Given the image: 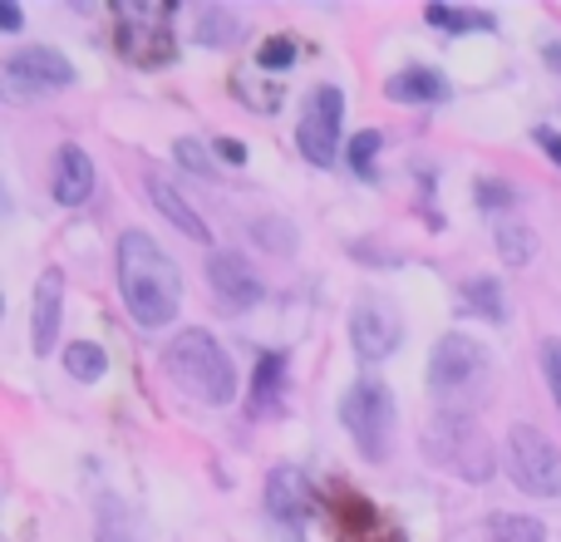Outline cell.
<instances>
[{
  "instance_id": "6da1fadb",
  "label": "cell",
  "mask_w": 561,
  "mask_h": 542,
  "mask_svg": "<svg viewBox=\"0 0 561 542\" xmlns=\"http://www.w3.org/2000/svg\"><path fill=\"white\" fill-rule=\"evenodd\" d=\"M118 291H124L128 316L144 330H158L178 316L183 301V271L153 242L148 233H124L118 237Z\"/></svg>"
},
{
  "instance_id": "7a4b0ae2",
  "label": "cell",
  "mask_w": 561,
  "mask_h": 542,
  "mask_svg": "<svg viewBox=\"0 0 561 542\" xmlns=\"http://www.w3.org/2000/svg\"><path fill=\"white\" fill-rule=\"evenodd\" d=\"M163 365L183 395L203 399V405H232L237 399V365L207 330H178L163 350Z\"/></svg>"
},
{
  "instance_id": "3957f363",
  "label": "cell",
  "mask_w": 561,
  "mask_h": 542,
  "mask_svg": "<svg viewBox=\"0 0 561 542\" xmlns=\"http://www.w3.org/2000/svg\"><path fill=\"white\" fill-rule=\"evenodd\" d=\"M424 454L434 459L444 474L463 478V484H488L497 468L493 444H488V434L478 429V419L458 415V409H444V415L424 429Z\"/></svg>"
},
{
  "instance_id": "277c9868",
  "label": "cell",
  "mask_w": 561,
  "mask_h": 542,
  "mask_svg": "<svg viewBox=\"0 0 561 542\" xmlns=\"http://www.w3.org/2000/svg\"><path fill=\"white\" fill-rule=\"evenodd\" d=\"M340 425L355 439V449L379 464L389 454V439H394V395H389L379 380H355V385L340 395Z\"/></svg>"
},
{
  "instance_id": "5b68a950",
  "label": "cell",
  "mask_w": 561,
  "mask_h": 542,
  "mask_svg": "<svg viewBox=\"0 0 561 542\" xmlns=\"http://www.w3.org/2000/svg\"><path fill=\"white\" fill-rule=\"evenodd\" d=\"M507 478L533 498H561V449L542 429L513 425V434H507Z\"/></svg>"
},
{
  "instance_id": "8992f818",
  "label": "cell",
  "mask_w": 561,
  "mask_h": 542,
  "mask_svg": "<svg viewBox=\"0 0 561 542\" xmlns=\"http://www.w3.org/2000/svg\"><path fill=\"white\" fill-rule=\"evenodd\" d=\"M483 380H488V350L463 330H448L434 346V355H428V389L454 405V399L473 395Z\"/></svg>"
},
{
  "instance_id": "52a82bcc",
  "label": "cell",
  "mask_w": 561,
  "mask_h": 542,
  "mask_svg": "<svg viewBox=\"0 0 561 542\" xmlns=\"http://www.w3.org/2000/svg\"><path fill=\"white\" fill-rule=\"evenodd\" d=\"M75 65L59 55L55 45H25L5 59V94L10 99H39V94H59L75 84Z\"/></svg>"
},
{
  "instance_id": "ba28073f",
  "label": "cell",
  "mask_w": 561,
  "mask_h": 542,
  "mask_svg": "<svg viewBox=\"0 0 561 542\" xmlns=\"http://www.w3.org/2000/svg\"><path fill=\"white\" fill-rule=\"evenodd\" d=\"M340 118H345V94L335 84H320L316 94L306 99V114H300V128H296V144H300V158L316 168H330L340 154Z\"/></svg>"
},
{
  "instance_id": "9c48e42d",
  "label": "cell",
  "mask_w": 561,
  "mask_h": 542,
  "mask_svg": "<svg viewBox=\"0 0 561 542\" xmlns=\"http://www.w3.org/2000/svg\"><path fill=\"white\" fill-rule=\"evenodd\" d=\"M350 340H355V350L365 360H385L399 350V340H404V320H399V310L389 306L385 296H359L355 310H350Z\"/></svg>"
},
{
  "instance_id": "30bf717a",
  "label": "cell",
  "mask_w": 561,
  "mask_h": 542,
  "mask_svg": "<svg viewBox=\"0 0 561 542\" xmlns=\"http://www.w3.org/2000/svg\"><path fill=\"white\" fill-rule=\"evenodd\" d=\"M266 518L286 542H306V523H310V488L300 478V468L280 464L266 474Z\"/></svg>"
},
{
  "instance_id": "8fae6325",
  "label": "cell",
  "mask_w": 561,
  "mask_h": 542,
  "mask_svg": "<svg viewBox=\"0 0 561 542\" xmlns=\"http://www.w3.org/2000/svg\"><path fill=\"white\" fill-rule=\"evenodd\" d=\"M207 286L232 310H252L256 301H262V276H256V267L247 262L242 252H213V262H207Z\"/></svg>"
},
{
  "instance_id": "7c38bea8",
  "label": "cell",
  "mask_w": 561,
  "mask_h": 542,
  "mask_svg": "<svg viewBox=\"0 0 561 542\" xmlns=\"http://www.w3.org/2000/svg\"><path fill=\"white\" fill-rule=\"evenodd\" d=\"M59 301H65V271L49 267L35 286V310H30V340H35V355H49L59 340Z\"/></svg>"
},
{
  "instance_id": "4fadbf2b",
  "label": "cell",
  "mask_w": 561,
  "mask_h": 542,
  "mask_svg": "<svg viewBox=\"0 0 561 542\" xmlns=\"http://www.w3.org/2000/svg\"><path fill=\"white\" fill-rule=\"evenodd\" d=\"M49 193H55L59 207H79L89 203V193H94V163H89V154L79 144H65L55 158V183H49Z\"/></svg>"
},
{
  "instance_id": "5bb4252c",
  "label": "cell",
  "mask_w": 561,
  "mask_h": 542,
  "mask_svg": "<svg viewBox=\"0 0 561 542\" xmlns=\"http://www.w3.org/2000/svg\"><path fill=\"white\" fill-rule=\"evenodd\" d=\"M385 94L394 99V104H438V99H448V79L428 65H409V69H399V75H389Z\"/></svg>"
},
{
  "instance_id": "9a60e30c",
  "label": "cell",
  "mask_w": 561,
  "mask_h": 542,
  "mask_svg": "<svg viewBox=\"0 0 561 542\" xmlns=\"http://www.w3.org/2000/svg\"><path fill=\"white\" fill-rule=\"evenodd\" d=\"M148 203H153L158 213H163L168 223L178 227V233H187V237H193V242H213V237H207V223L193 213V207H187V197L178 193V188L168 183V178L148 173Z\"/></svg>"
},
{
  "instance_id": "2e32d148",
  "label": "cell",
  "mask_w": 561,
  "mask_h": 542,
  "mask_svg": "<svg viewBox=\"0 0 561 542\" xmlns=\"http://www.w3.org/2000/svg\"><path fill=\"white\" fill-rule=\"evenodd\" d=\"M286 350H266L262 360H256V375H252V409L262 415V409H272L280 399V389H286Z\"/></svg>"
},
{
  "instance_id": "e0dca14e",
  "label": "cell",
  "mask_w": 561,
  "mask_h": 542,
  "mask_svg": "<svg viewBox=\"0 0 561 542\" xmlns=\"http://www.w3.org/2000/svg\"><path fill=\"white\" fill-rule=\"evenodd\" d=\"M463 306L473 310V316H483V320H493V326H503L507 320V301H503V281L497 276H473V281H463Z\"/></svg>"
},
{
  "instance_id": "ac0fdd59",
  "label": "cell",
  "mask_w": 561,
  "mask_h": 542,
  "mask_svg": "<svg viewBox=\"0 0 561 542\" xmlns=\"http://www.w3.org/2000/svg\"><path fill=\"white\" fill-rule=\"evenodd\" d=\"M237 35H242L237 10H227V5H203V10H197V39H203V45L222 49V45H232Z\"/></svg>"
},
{
  "instance_id": "d6986e66",
  "label": "cell",
  "mask_w": 561,
  "mask_h": 542,
  "mask_svg": "<svg viewBox=\"0 0 561 542\" xmlns=\"http://www.w3.org/2000/svg\"><path fill=\"white\" fill-rule=\"evenodd\" d=\"M424 20L434 30H448V35H468V30H497V20L488 10H454V5H428Z\"/></svg>"
},
{
  "instance_id": "ffe728a7",
  "label": "cell",
  "mask_w": 561,
  "mask_h": 542,
  "mask_svg": "<svg viewBox=\"0 0 561 542\" xmlns=\"http://www.w3.org/2000/svg\"><path fill=\"white\" fill-rule=\"evenodd\" d=\"M65 370L79 380V385H94V380H104L108 355L94 346V340H75V346H65Z\"/></svg>"
},
{
  "instance_id": "44dd1931",
  "label": "cell",
  "mask_w": 561,
  "mask_h": 542,
  "mask_svg": "<svg viewBox=\"0 0 561 542\" xmlns=\"http://www.w3.org/2000/svg\"><path fill=\"white\" fill-rule=\"evenodd\" d=\"M537 252V233L523 223H503L497 227V257H503L507 267H527Z\"/></svg>"
},
{
  "instance_id": "7402d4cb",
  "label": "cell",
  "mask_w": 561,
  "mask_h": 542,
  "mask_svg": "<svg viewBox=\"0 0 561 542\" xmlns=\"http://www.w3.org/2000/svg\"><path fill=\"white\" fill-rule=\"evenodd\" d=\"M488 533H493V542H547V528L523 513H493Z\"/></svg>"
},
{
  "instance_id": "603a6c76",
  "label": "cell",
  "mask_w": 561,
  "mask_h": 542,
  "mask_svg": "<svg viewBox=\"0 0 561 542\" xmlns=\"http://www.w3.org/2000/svg\"><path fill=\"white\" fill-rule=\"evenodd\" d=\"M379 144H385V138H379L375 128H359V134L345 144V163L355 168V173H365V178H369V173H375V154H379Z\"/></svg>"
},
{
  "instance_id": "cb8c5ba5",
  "label": "cell",
  "mask_w": 561,
  "mask_h": 542,
  "mask_svg": "<svg viewBox=\"0 0 561 542\" xmlns=\"http://www.w3.org/2000/svg\"><path fill=\"white\" fill-rule=\"evenodd\" d=\"M256 242H262L266 252H296V233H290V223H272V217L256 223Z\"/></svg>"
},
{
  "instance_id": "d4e9b609",
  "label": "cell",
  "mask_w": 561,
  "mask_h": 542,
  "mask_svg": "<svg viewBox=\"0 0 561 542\" xmlns=\"http://www.w3.org/2000/svg\"><path fill=\"white\" fill-rule=\"evenodd\" d=\"M173 154H178V163L187 168V173H203V178H213L217 168H213V158H207V148L197 144V138H178L173 144Z\"/></svg>"
},
{
  "instance_id": "484cf974",
  "label": "cell",
  "mask_w": 561,
  "mask_h": 542,
  "mask_svg": "<svg viewBox=\"0 0 561 542\" xmlns=\"http://www.w3.org/2000/svg\"><path fill=\"white\" fill-rule=\"evenodd\" d=\"M290 59H296V45H290V35H272L262 49H256V65H262V69H286Z\"/></svg>"
},
{
  "instance_id": "4316f807",
  "label": "cell",
  "mask_w": 561,
  "mask_h": 542,
  "mask_svg": "<svg viewBox=\"0 0 561 542\" xmlns=\"http://www.w3.org/2000/svg\"><path fill=\"white\" fill-rule=\"evenodd\" d=\"M542 375H547V389H552V399L561 409V340H542Z\"/></svg>"
},
{
  "instance_id": "83f0119b",
  "label": "cell",
  "mask_w": 561,
  "mask_h": 542,
  "mask_svg": "<svg viewBox=\"0 0 561 542\" xmlns=\"http://www.w3.org/2000/svg\"><path fill=\"white\" fill-rule=\"evenodd\" d=\"M473 193H478V203H483V207H507V203L517 197L513 188H507V183H493V178H478Z\"/></svg>"
},
{
  "instance_id": "f1b7e54d",
  "label": "cell",
  "mask_w": 561,
  "mask_h": 542,
  "mask_svg": "<svg viewBox=\"0 0 561 542\" xmlns=\"http://www.w3.org/2000/svg\"><path fill=\"white\" fill-rule=\"evenodd\" d=\"M533 138H537V148H542V154L561 168V134H557V128H552V124H537V128H533Z\"/></svg>"
},
{
  "instance_id": "f546056e",
  "label": "cell",
  "mask_w": 561,
  "mask_h": 542,
  "mask_svg": "<svg viewBox=\"0 0 561 542\" xmlns=\"http://www.w3.org/2000/svg\"><path fill=\"white\" fill-rule=\"evenodd\" d=\"M217 154H222L232 168H242V163H247V144H237V138H217Z\"/></svg>"
},
{
  "instance_id": "4dcf8cb0",
  "label": "cell",
  "mask_w": 561,
  "mask_h": 542,
  "mask_svg": "<svg viewBox=\"0 0 561 542\" xmlns=\"http://www.w3.org/2000/svg\"><path fill=\"white\" fill-rule=\"evenodd\" d=\"M0 25H5V30H10V35H15V30H20V25H25V15H20V10H15V5H10V0H5V5H0Z\"/></svg>"
},
{
  "instance_id": "1f68e13d",
  "label": "cell",
  "mask_w": 561,
  "mask_h": 542,
  "mask_svg": "<svg viewBox=\"0 0 561 542\" xmlns=\"http://www.w3.org/2000/svg\"><path fill=\"white\" fill-rule=\"evenodd\" d=\"M542 59H547V65H552V69H561V39H552V45L542 49Z\"/></svg>"
},
{
  "instance_id": "d6a6232c",
  "label": "cell",
  "mask_w": 561,
  "mask_h": 542,
  "mask_svg": "<svg viewBox=\"0 0 561 542\" xmlns=\"http://www.w3.org/2000/svg\"><path fill=\"white\" fill-rule=\"evenodd\" d=\"M99 542H128V538H114V533H104V538H99Z\"/></svg>"
}]
</instances>
